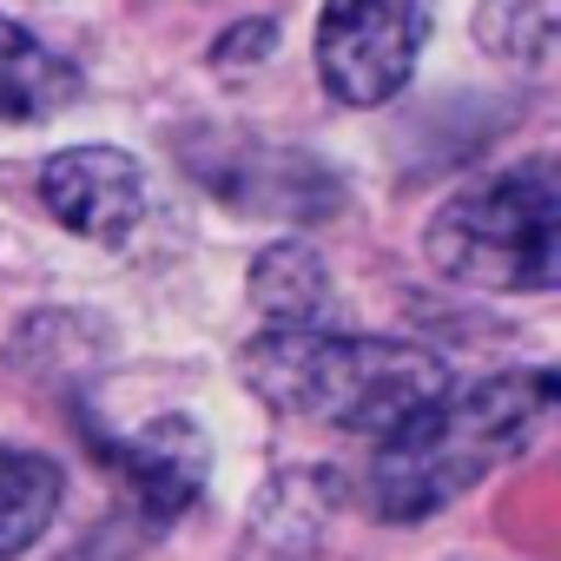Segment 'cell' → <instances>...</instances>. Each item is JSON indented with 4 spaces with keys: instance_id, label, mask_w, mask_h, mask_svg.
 <instances>
[{
    "instance_id": "7a4b0ae2",
    "label": "cell",
    "mask_w": 561,
    "mask_h": 561,
    "mask_svg": "<svg viewBox=\"0 0 561 561\" xmlns=\"http://www.w3.org/2000/svg\"><path fill=\"white\" fill-rule=\"evenodd\" d=\"M554 416V377L548 370H508L482 377L469 390H443L430 410H416L403 430H390L370 456V508L383 522H423L469 495L489 469L515 462Z\"/></svg>"
},
{
    "instance_id": "30bf717a",
    "label": "cell",
    "mask_w": 561,
    "mask_h": 561,
    "mask_svg": "<svg viewBox=\"0 0 561 561\" xmlns=\"http://www.w3.org/2000/svg\"><path fill=\"white\" fill-rule=\"evenodd\" d=\"M73 93H80V73L60 54H47L27 27L0 21V126L8 119H41V113L67 106Z\"/></svg>"
},
{
    "instance_id": "9c48e42d",
    "label": "cell",
    "mask_w": 561,
    "mask_h": 561,
    "mask_svg": "<svg viewBox=\"0 0 561 561\" xmlns=\"http://www.w3.org/2000/svg\"><path fill=\"white\" fill-rule=\"evenodd\" d=\"M331 489L337 476L305 469V476H277L271 495L257 502L251 528H244V554L238 561H264V554H285V561H311V541L331 515Z\"/></svg>"
},
{
    "instance_id": "3957f363",
    "label": "cell",
    "mask_w": 561,
    "mask_h": 561,
    "mask_svg": "<svg viewBox=\"0 0 561 561\" xmlns=\"http://www.w3.org/2000/svg\"><path fill=\"white\" fill-rule=\"evenodd\" d=\"M430 264L469 291H548L561 271V185L554 159H522L456 192L423 238Z\"/></svg>"
},
{
    "instance_id": "8992f818",
    "label": "cell",
    "mask_w": 561,
    "mask_h": 561,
    "mask_svg": "<svg viewBox=\"0 0 561 561\" xmlns=\"http://www.w3.org/2000/svg\"><path fill=\"white\" fill-rule=\"evenodd\" d=\"M41 205L80 231V238H100V244H119L139 211H146V179H139V159H126L119 146H73V152H54L41 165Z\"/></svg>"
},
{
    "instance_id": "7c38bea8",
    "label": "cell",
    "mask_w": 561,
    "mask_h": 561,
    "mask_svg": "<svg viewBox=\"0 0 561 561\" xmlns=\"http://www.w3.org/2000/svg\"><path fill=\"white\" fill-rule=\"evenodd\" d=\"M476 41L508 67L548 73L554 67V0H482Z\"/></svg>"
},
{
    "instance_id": "8fae6325",
    "label": "cell",
    "mask_w": 561,
    "mask_h": 561,
    "mask_svg": "<svg viewBox=\"0 0 561 561\" xmlns=\"http://www.w3.org/2000/svg\"><path fill=\"white\" fill-rule=\"evenodd\" d=\"M60 508V469L41 449L0 443V561H14L21 548H34L47 535Z\"/></svg>"
},
{
    "instance_id": "4fadbf2b",
    "label": "cell",
    "mask_w": 561,
    "mask_h": 561,
    "mask_svg": "<svg viewBox=\"0 0 561 561\" xmlns=\"http://www.w3.org/2000/svg\"><path fill=\"white\" fill-rule=\"evenodd\" d=\"M264 47H271V27H264V21H257V27H251V34H244V27H238V34H225V47H218V67H225V60H231V54H244V60H257V54H264Z\"/></svg>"
},
{
    "instance_id": "52a82bcc",
    "label": "cell",
    "mask_w": 561,
    "mask_h": 561,
    "mask_svg": "<svg viewBox=\"0 0 561 561\" xmlns=\"http://www.w3.org/2000/svg\"><path fill=\"white\" fill-rule=\"evenodd\" d=\"M106 456L119 462V476H126V489L139 495V508L159 515V522L179 515V508H192L198 489H205V469H211L205 436H198V423H185V416H159V423H146L139 436L106 443Z\"/></svg>"
},
{
    "instance_id": "6da1fadb",
    "label": "cell",
    "mask_w": 561,
    "mask_h": 561,
    "mask_svg": "<svg viewBox=\"0 0 561 561\" xmlns=\"http://www.w3.org/2000/svg\"><path fill=\"white\" fill-rule=\"evenodd\" d=\"M251 390L291 423L337 436H390L449 390L443 357L403 337H357L337 324L318 331H257L244 344Z\"/></svg>"
},
{
    "instance_id": "ba28073f",
    "label": "cell",
    "mask_w": 561,
    "mask_h": 561,
    "mask_svg": "<svg viewBox=\"0 0 561 561\" xmlns=\"http://www.w3.org/2000/svg\"><path fill=\"white\" fill-rule=\"evenodd\" d=\"M251 305H257L264 331H318V324H337L324 257L311 244H298V238L257 251V264H251Z\"/></svg>"
},
{
    "instance_id": "5b68a950",
    "label": "cell",
    "mask_w": 561,
    "mask_h": 561,
    "mask_svg": "<svg viewBox=\"0 0 561 561\" xmlns=\"http://www.w3.org/2000/svg\"><path fill=\"white\" fill-rule=\"evenodd\" d=\"M192 172L238 211H271V218H324L337 211V179L318 165V159H298V152H277V146H257V139H225V146H185Z\"/></svg>"
},
{
    "instance_id": "277c9868",
    "label": "cell",
    "mask_w": 561,
    "mask_h": 561,
    "mask_svg": "<svg viewBox=\"0 0 561 561\" xmlns=\"http://www.w3.org/2000/svg\"><path fill=\"white\" fill-rule=\"evenodd\" d=\"M430 41V0H331L318 21V80L337 106H383L410 87Z\"/></svg>"
}]
</instances>
